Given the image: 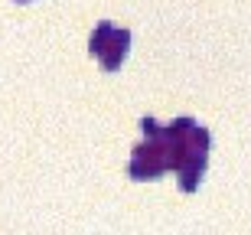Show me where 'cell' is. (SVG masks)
Returning <instances> with one entry per match:
<instances>
[{
  "mask_svg": "<svg viewBox=\"0 0 251 235\" xmlns=\"http://www.w3.org/2000/svg\"><path fill=\"white\" fill-rule=\"evenodd\" d=\"M202 170H205V154L202 151H189L186 160L179 163V186L186 189V193H193L196 186H199V180H202Z\"/></svg>",
  "mask_w": 251,
  "mask_h": 235,
  "instance_id": "obj_3",
  "label": "cell"
},
{
  "mask_svg": "<svg viewBox=\"0 0 251 235\" xmlns=\"http://www.w3.org/2000/svg\"><path fill=\"white\" fill-rule=\"evenodd\" d=\"M167 167V141L163 137H153V141H140L134 147V157H130V177L137 180H150L160 177Z\"/></svg>",
  "mask_w": 251,
  "mask_h": 235,
  "instance_id": "obj_1",
  "label": "cell"
},
{
  "mask_svg": "<svg viewBox=\"0 0 251 235\" xmlns=\"http://www.w3.org/2000/svg\"><path fill=\"white\" fill-rule=\"evenodd\" d=\"M140 128H144V134H147V141L163 137V124H157V118H150V114H144V118H140Z\"/></svg>",
  "mask_w": 251,
  "mask_h": 235,
  "instance_id": "obj_6",
  "label": "cell"
},
{
  "mask_svg": "<svg viewBox=\"0 0 251 235\" xmlns=\"http://www.w3.org/2000/svg\"><path fill=\"white\" fill-rule=\"evenodd\" d=\"M114 36V23L111 20H98L92 29V36H88V49H92L95 56H101V49L108 46V39Z\"/></svg>",
  "mask_w": 251,
  "mask_h": 235,
  "instance_id": "obj_4",
  "label": "cell"
},
{
  "mask_svg": "<svg viewBox=\"0 0 251 235\" xmlns=\"http://www.w3.org/2000/svg\"><path fill=\"white\" fill-rule=\"evenodd\" d=\"M209 128H202V124H196L193 128V134H189V147L193 151H202V154H209Z\"/></svg>",
  "mask_w": 251,
  "mask_h": 235,
  "instance_id": "obj_5",
  "label": "cell"
},
{
  "mask_svg": "<svg viewBox=\"0 0 251 235\" xmlns=\"http://www.w3.org/2000/svg\"><path fill=\"white\" fill-rule=\"evenodd\" d=\"M127 46H130V29L127 26H114V36L108 39V46L101 49V66L104 69H118L121 66V59L127 56Z\"/></svg>",
  "mask_w": 251,
  "mask_h": 235,
  "instance_id": "obj_2",
  "label": "cell"
}]
</instances>
